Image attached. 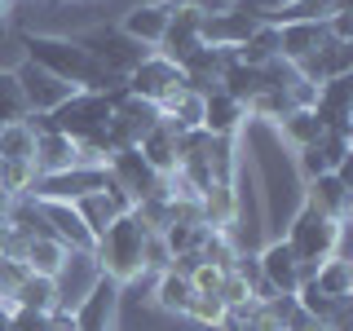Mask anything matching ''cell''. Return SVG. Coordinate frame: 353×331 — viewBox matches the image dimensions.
<instances>
[{
    "label": "cell",
    "mask_w": 353,
    "mask_h": 331,
    "mask_svg": "<svg viewBox=\"0 0 353 331\" xmlns=\"http://www.w3.org/2000/svg\"><path fill=\"white\" fill-rule=\"evenodd\" d=\"M18 44H22V53H27V62H36L40 71H49V75H58V80L71 84V88L106 93L110 84H119L115 75H106L102 66H97L93 53H88L80 40H71V36H40V31H22Z\"/></svg>",
    "instance_id": "obj_1"
},
{
    "label": "cell",
    "mask_w": 353,
    "mask_h": 331,
    "mask_svg": "<svg viewBox=\"0 0 353 331\" xmlns=\"http://www.w3.org/2000/svg\"><path fill=\"white\" fill-rule=\"evenodd\" d=\"M150 230L141 225L137 217H115L110 225L97 234L93 243V261H97V274H106L110 283L119 287H132L137 279H146V265H141V243H146Z\"/></svg>",
    "instance_id": "obj_2"
},
{
    "label": "cell",
    "mask_w": 353,
    "mask_h": 331,
    "mask_svg": "<svg viewBox=\"0 0 353 331\" xmlns=\"http://www.w3.org/2000/svg\"><path fill=\"white\" fill-rule=\"evenodd\" d=\"M345 225L349 221H331L318 208L301 203L292 212V221L283 225V243L292 248V257L301 265H318L327 257H349L345 252Z\"/></svg>",
    "instance_id": "obj_3"
},
{
    "label": "cell",
    "mask_w": 353,
    "mask_h": 331,
    "mask_svg": "<svg viewBox=\"0 0 353 331\" xmlns=\"http://www.w3.org/2000/svg\"><path fill=\"white\" fill-rule=\"evenodd\" d=\"M71 40H80L84 49L97 58V66H102L106 75H115V80H124L132 66L150 53L146 44H137L132 36H124L119 27H84V31H75Z\"/></svg>",
    "instance_id": "obj_4"
},
{
    "label": "cell",
    "mask_w": 353,
    "mask_h": 331,
    "mask_svg": "<svg viewBox=\"0 0 353 331\" xmlns=\"http://www.w3.org/2000/svg\"><path fill=\"white\" fill-rule=\"evenodd\" d=\"M106 119H110V102H106V97L75 88V93L49 115V128L66 132L71 141H88V137H102V132H106Z\"/></svg>",
    "instance_id": "obj_5"
},
{
    "label": "cell",
    "mask_w": 353,
    "mask_h": 331,
    "mask_svg": "<svg viewBox=\"0 0 353 331\" xmlns=\"http://www.w3.org/2000/svg\"><path fill=\"white\" fill-rule=\"evenodd\" d=\"M119 318H124V287L97 274V283L71 309V323L75 331H119Z\"/></svg>",
    "instance_id": "obj_6"
},
{
    "label": "cell",
    "mask_w": 353,
    "mask_h": 331,
    "mask_svg": "<svg viewBox=\"0 0 353 331\" xmlns=\"http://www.w3.org/2000/svg\"><path fill=\"white\" fill-rule=\"evenodd\" d=\"M124 84H128V93L132 97H141V102H159L163 93H172L176 84H185V75H181V66L176 62H168L163 58V53H146V58H141L137 66H132V71L124 75Z\"/></svg>",
    "instance_id": "obj_7"
},
{
    "label": "cell",
    "mask_w": 353,
    "mask_h": 331,
    "mask_svg": "<svg viewBox=\"0 0 353 331\" xmlns=\"http://www.w3.org/2000/svg\"><path fill=\"white\" fill-rule=\"evenodd\" d=\"M14 75H18V84H22V97H27V115H53V110L75 93L71 84H62L58 75L40 71V66L27 62V58L14 66Z\"/></svg>",
    "instance_id": "obj_8"
},
{
    "label": "cell",
    "mask_w": 353,
    "mask_h": 331,
    "mask_svg": "<svg viewBox=\"0 0 353 331\" xmlns=\"http://www.w3.org/2000/svg\"><path fill=\"white\" fill-rule=\"evenodd\" d=\"M172 5L176 0H137L119 18V31L132 36L137 44H146V49H159L163 36H168V22H172Z\"/></svg>",
    "instance_id": "obj_9"
},
{
    "label": "cell",
    "mask_w": 353,
    "mask_h": 331,
    "mask_svg": "<svg viewBox=\"0 0 353 331\" xmlns=\"http://www.w3.org/2000/svg\"><path fill=\"white\" fill-rule=\"evenodd\" d=\"M256 265H261V279L270 287L274 296H296V287H301V261L292 257V248L279 239H265L256 248Z\"/></svg>",
    "instance_id": "obj_10"
},
{
    "label": "cell",
    "mask_w": 353,
    "mask_h": 331,
    "mask_svg": "<svg viewBox=\"0 0 353 331\" xmlns=\"http://www.w3.org/2000/svg\"><path fill=\"white\" fill-rule=\"evenodd\" d=\"M199 27H203V9L190 5V0H176V5H172V22H168V36H163V44H159L154 53H163L168 62L181 66L194 49H203Z\"/></svg>",
    "instance_id": "obj_11"
},
{
    "label": "cell",
    "mask_w": 353,
    "mask_h": 331,
    "mask_svg": "<svg viewBox=\"0 0 353 331\" xmlns=\"http://www.w3.org/2000/svg\"><path fill=\"white\" fill-rule=\"evenodd\" d=\"M106 177H110V181H115L119 190H124V194L132 199V203L150 199L154 190H159V181H163V177H154V172H150V163L137 154V146H132V150H115V154H110Z\"/></svg>",
    "instance_id": "obj_12"
},
{
    "label": "cell",
    "mask_w": 353,
    "mask_h": 331,
    "mask_svg": "<svg viewBox=\"0 0 353 331\" xmlns=\"http://www.w3.org/2000/svg\"><path fill=\"white\" fill-rule=\"evenodd\" d=\"M181 132H176L168 119H154V124L141 132V141H137V154L150 163V172L154 177H172L176 172V163H181Z\"/></svg>",
    "instance_id": "obj_13"
},
{
    "label": "cell",
    "mask_w": 353,
    "mask_h": 331,
    "mask_svg": "<svg viewBox=\"0 0 353 331\" xmlns=\"http://www.w3.org/2000/svg\"><path fill=\"white\" fill-rule=\"evenodd\" d=\"M305 203L318 208L331 221H349L353 212V181H345L340 172H323L314 181H305Z\"/></svg>",
    "instance_id": "obj_14"
},
{
    "label": "cell",
    "mask_w": 353,
    "mask_h": 331,
    "mask_svg": "<svg viewBox=\"0 0 353 331\" xmlns=\"http://www.w3.org/2000/svg\"><path fill=\"white\" fill-rule=\"evenodd\" d=\"M36 203H40V217L53 239H62L71 252H93V234H88V225L75 212V203H62V199H36Z\"/></svg>",
    "instance_id": "obj_15"
},
{
    "label": "cell",
    "mask_w": 353,
    "mask_h": 331,
    "mask_svg": "<svg viewBox=\"0 0 353 331\" xmlns=\"http://www.w3.org/2000/svg\"><path fill=\"white\" fill-rule=\"evenodd\" d=\"M261 22L252 14H243V9H225V14H203V27H199V40L208 44V49H239L243 40L256 31Z\"/></svg>",
    "instance_id": "obj_16"
},
{
    "label": "cell",
    "mask_w": 353,
    "mask_h": 331,
    "mask_svg": "<svg viewBox=\"0 0 353 331\" xmlns=\"http://www.w3.org/2000/svg\"><path fill=\"white\" fill-rule=\"evenodd\" d=\"M146 283H150V292H146L150 309H154V314H163V318H172V323H176V318L185 314V301H190V296H194L190 279H185L181 270H172V265H168V270L150 274Z\"/></svg>",
    "instance_id": "obj_17"
},
{
    "label": "cell",
    "mask_w": 353,
    "mask_h": 331,
    "mask_svg": "<svg viewBox=\"0 0 353 331\" xmlns=\"http://www.w3.org/2000/svg\"><path fill=\"white\" fill-rule=\"evenodd\" d=\"M314 115H318V124H323L327 132H349V115H353V80L349 75L318 84Z\"/></svg>",
    "instance_id": "obj_18"
},
{
    "label": "cell",
    "mask_w": 353,
    "mask_h": 331,
    "mask_svg": "<svg viewBox=\"0 0 353 331\" xmlns=\"http://www.w3.org/2000/svg\"><path fill=\"white\" fill-rule=\"evenodd\" d=\"M53 283H58V309H62V314H71V309L80 305V296L97 283V261H93V252H71V257H66V265H62V274H58Z\"/></svg>",
    "instance_id": "obj_19"
},
{
    "label": "cell",
    "mask_w": 353,
    "mask_h": 331,
    "mask_svg": "<svg viewBox=\"0 0 353 331\" xmlns=\"http://www.w3.org/2000/svg\"><path fill=\"white\" fill-rule=\"evenodd\" d=\"M243 124H248V110H243V102H234L225 88L203 93V132H212V137H239Z\"/></svg>",
    "instance_id": "obj_20"
},
{
    "label": "cell",
    "mask_w": 353,
    "mask_h": 331,
    "mask_svg": "<svg viewBox=\"0 0 353 331\" xmlns=\"http://www.w3.org/2000/svg\"><path fill=\"white\" fill-rule=\"evenodd\" d=\"M323 44H327V27H323V22H287V27H279V58L287 66L314 58Z\"/></svg>",
    "instance_id": "obj_21"
},
{
    "label": "cell",
    "mask_w": 353,
    "mask_h": 331,
    "mask_svg": "<svg viewBox=\"0 0 353 331\" xmlns=\"http://www.w3.org/2000/svg\"><path fill=\"white\" fill-rule=\"evenodd\" d=\"M305 283H314L318 296H327V301H353V261L349 257H327L314 265V274H309Z\"/></svg>",
    "instance_id": "obj_22"
},
{
    "label": "cell",
    "mask_w": 353,
    "mask_h": 331,
    "mask_svg": "<svg viewBox=\"0 0 353 331\" xmlns=\"http://www.w3.org/2000/svg\"><path fill=\"white\" fill-rule=\"evenodd\" d=\"M31 163H36V177H53V172H66L75 168V141L66 137V132H36V154H31Z\"/></svg>",
    "instance_id": "obj_23"
},
{
    "label": "cell",
    "mask_w": 353,
    "mask_h": 331,
    "mask_svg": "<svg viewBox=\"0 0 353 331\" xmlns=\"http://www.w3.org/2000/svg\"><path fill=\"white\" fill-rule=\"evenodd\" d=\"M66 257H71V248H66L62 239H53V234H36V239H27L22 265H27L31 274H40V279H58L62 265H66Z\"/></svg>",
    "instance_id": "obj_24"
},
{
    "label": "cell",
    "mask_w": 353,
    "mask_h": 331,
    "mask_svg": "<svg viewBox=\"0 0 353 331\" xmlns=\"http://www.w3.org/2000/svg\"><path fill=\"white\" fill-rule=\"evenodd\" d=\"M274 132H279V141L287 150H309V146H318L323 141V124H318V115L314 110H287V115L274 124Z\"/></svg>",
    "instance_id": "obj_25"
},
{
    "label": "cell",
    "mask_w": 353,
    "mask_h": 331,
    "mask_svg": "<svg viewBox=\"0 0 353 331\" xmlns=\"http://www.w3.org/2000/svg\"><path fill=\"white\" fill-rule=\"evenodd\" d=\"M14 309H31V314H58V283L40 279V274H27L18 283V292L9 296Z\"/></svg>",
    "instance_id": "obj_26"
},
{
    "label": "cell",
    "mask_w": 353,
    "mask_h": 331,
    "mask_svg": "<svg viewBox=\"0 0 353 331\" xmlns=\"http://www.w3.org/2000/svg\"><path fill=\"white\" fill-rule=\"evenodd\" d=\"M274 58H279V27H274V22H261V27L234 49V62H243V66H265Z\"/></svg>",
    "instance_id": "obj_27"
},
{
    "label": "cell",
    "mask_w": 353,
    "mask_h": 331,
    "mask_svg": "<svg viewBox=\"0 0 353 331\" xmlns=\"http://www.w3.org/2000/svg\"><path fill=\"white\" fill-rule=\"evenodd\" d=\"M221 318H225V305H221V296H212V292H194L190 301H185L181 323H190V327H199V331H216Z\"/></svg>",
    "instance_id": "obj_28"
},
{
    "label": "cell",
    "mask_w": 353,
    "mask_h": 331,
    "mask_svg": "<svg viewBox=\"0 0 353 331\" xmlns=\"http://www.w3.org/2000/svg\"><path fill=\"white\" fill-rule=\"evenodd\" d=\"M27 119V97L14 75V66H0V128L5 124H22Z\"/></svg>",
    "instance_id": "obj_29"
},
{
    "label": "cell",
    "mask_w": 353,
    "mask_h": 331,
    "mask_svg": "<svg viewBox=\"0 0 353 331\" xmlns=\"http://www.w3.org/2000/svg\"><path fill=\"white\" fill-rule=\"evenodd\" d=\"M36 163L27 159H5L0 163V190H5L9 199H31V190H36Z\"/></svg>",
    "instance_id": "obj_30"
},
{
    "label": "cell",
    "mask_w": 353,
    "mask_h": 331,
    "mask_svg": "<svg viewBox=\"0 0 353 331\" xmlns=\"http://www.w3.org/2000/svg\"><path fill=\"white\" fill-rule=\"evenodd\" d=\"M31 154H36V132H31L27 119L0 128V159H27L31 163Z\"/></svg>",
    "instance_id": "obj_31"
},
{
    "label": "cell",
    "mask_w": 353,
    "mask_h": 331,
    "mask_svg": "<svg viewBox=\"0 0 353 331\" xmlns=\"http://www.w3.org/2000/svg\"><path fill=\"white\" fill-rule=\"evenodd\" d=\"M216 296H221V305H248V301H256V296H252V287H248V279H239L234 270H225L221 274V287H216Z\"/></svg>",
    "instance_id": "obj_32"
},
{
    "label": "cell",
    "mask_w": 353,
    "mask_h": 331,
    "mask_svg": "<svg viewBox=\"0 0 353 331\" xmlns=\"http://www.w3.org/2000/svg\"><path fill=\"white\" fill-rule=\"evenodd\" d=\"M27 265H22V261H14V257H0V301H5L9 305V296H14L18 292V283L22 279H27Z\"/></svg>",
    "instance_id": "obj_33"
},
{
    "label": "cell",
    "mask_w": 353,
    "mask_h": 331,
    "mask_svg": "<svg viewBox=\"0 0 353 331\" xmlns=\"http://www.w3.org/2000/svg\"><path fill=\"white\" fill-rule=\"evenodd\" d=\"M221 274L225 270H216V265H208V261H194L190 270H185V279H190L194 292H212L216 296V287H221Z\"/></svg>",
    "instance_id": "obj_34"
},
{
    "label": "cell",
    "mask_w": 353,
    "mask_h": 331,
    "mask_svg": "<svg viewBox=\"0 0 353 331\" xmlns=\"http://www.w3.org/2000/svg\"><path fill=\"white\" fill-rule=\"evenodd\" d=\"M287 331H327V323H318V318H309V314H296L292 323H287Z\"/></svg>",
    "instance_id": "obj_35"
},
{
    "label": "cell",
    "mask_w": 353,
    "mask_h": 331,
    "mask_svg": "<svg viewBox=\"0 0 353 331\" xmlns=\"http://www.w3.org/2000/svg\"><path fill=\"white\" fill-rule=\"evenodd\" d=\"M9 14H14V0H0V22H5Z\"/></svg>",
    "instance_id": "obj_36"
},
{
    "label": "cell",
    "mask_w": 353,
    "mask_h": 331,
    "mask_svg": "<svg viewBox=\"0 0 353 331\" xmlns=\"http://www.w3.org/2000/svg\"><path fill=\"white\" fill-rule=\"evenodd\" d=\"M0 257H5V221H0Z\"/></svg>",
    "instance_id": "obj_37"
}]
</instances>
